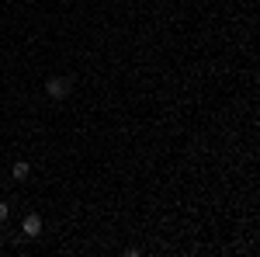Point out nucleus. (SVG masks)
I'll use <instances>...</instances> for the list:
<instances>
[{
  "label": "nucleus",
  "instance_id": "nucleus-1",
  "mask_svg": "<svg viewBox=\"0 0 260 257\" xmlns=\"http://www.w3.org/2000/svg\"><path fill=\"white\" fill-rule=\"evenodd\" d=\"M45 94L52 101H66L73 94V77H49L45 80Z\"/></svg>",
  "mask_w": 260,
  "mask_h": 257
},
{
  "label": "nucleus",
  "instance_id": "nucleus-3",
  "mask_svg": "<svg viewBox=\"0 0 260 257\" xmlns=\"http://www.w3.org/2000/svg\"><path fill=\"white\" fill-rule=\"evenodd\" d=\"M11 174H14L18 181H28V178H31V163H28V160H14Z\"/></svg>",
  "mask_w": 260,
  "mask_h": 257
},
{
  "label": "nucleus",
  "instance_id": "nucleus-4",
  "mask_svg": "<svg viewBox=\"0 0 260 257\" xmlns=\"http://www.w3.org/2000/svg\"><path fill=\"white\" fill-rule=\"evenodd\" d=\"M7 216H11V205H7V202H0V222H7Z\"/></svg>",
  "mask_w": 260,
  "mask_h": 257
},
{
  "label": "nucleus",
  "instance_id": "nucleus-2",
  "mask_svg": "<svg viewBox=\"0 0 260 257\" xmlns=\"http://www.w3.org/2000/svg\"><path fill=\"white\" fill-rule=\"evenodd\" d=\"M42 230H45V222H42V216H39V212H28V216L21 219V237L39 240V237H42Z\"/></svg>",
  "mask_w": 260,
  "mask_h": 257
}]
</instances>
